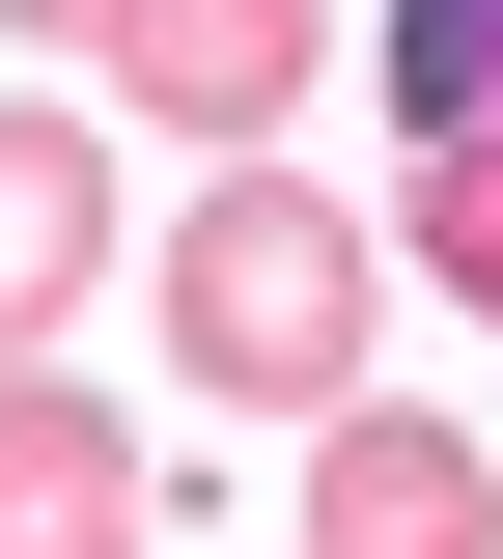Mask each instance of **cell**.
<instances>
[{
    "label": "cell",
    "instance_id": "1",
    "mask_svg": "<svg viewBox=\"0 0 503 559\" xmlns=\"http://www.w3.org/2000/svg\"><path fill=\"white\" fill-rule=\"evenodd\" d=\"M141 308H168V364H196L224 419H336V392H363V336H392V224L308 197L280 140H224L196 224L141 252Z\"/></svg>",
    "mask_w": 503,
    "mask_h": 559
},
{
    "label": "cell",
    "instance_id": "2",
    "mask_svg": "<svg viewBox=\"0 0 503 559\" xmlns=\"http://www.w3.org/2000/svg\"><path fill=\"white\" fill-rule=\"evenodd\" d=\"M308 448V532L280 559H503V476H476V419H420L392 364H363L336 419H280Z\"/></svg>",
    "mask_w": 503,
    "mask_h": 559
},
{
    "label": "cell",
    "instance_id": "3",
    "mask_svg": "<svg viewBox=\"0 0 503 559\" xmlns=\"http://www.w3.org/2000/svg\"><path fill=\"white\" fill-rule=\"evenodd\" d=\"M84 57H112V112H168V140H280L308 84H336V0H84Z\"/></svg>",
    "mask_w": 503,
    "mask_h": 559
},
{
    "label": "cell",
    "instance_id": "4",
    "mask_svg": "<svg viewBox=\"0 0 503 559\" xmlns=\"http://www.w3.org/2000/svg\"><path fill=\"white\" fill-rule=\"evenodd\" d=\"M112 308V112H0V364Z\"/></svg>",
    "mask_w": 503,
    "mask_h": 559
},
{
    "label": "cell",
    "instance_id": "5",
    "mask_svg": "<svg viewBox=\"0 0 503 559\" xmlns=\"http://www.w3.org/2000/svg\"><path fill=\"white\" fill-rule=\"evenodd\" d=\"M168 476H141V419L57 392V364H0V559H141Z\"/></svg>",
    "mask_w": 503,
    "mask_h": 559
},
{
    "label": "cell",
    "instance_id": "6",
    "mask_svg": "<svg viewBox=\"0 0 503 559\" xmlns=\"http://www.w3.org/2000/svg\"><path fill=\"white\" fill-rule=\"evenodd\" d=\"M392 140H503V0H392Z\"/></svg>",
    "mask_w": 503,
    "mask_h": 559
},
{
    "label": "cell",
    "instance_id": "7",
    "mask_svg": "<svg viewBox=\"0 0 503 559\" xmlns=\"http://www.w3.org/2000/svg\"><path fill=\"white\" fill-rule=\"evenodd\" d=\"M392 252H420L447 308L503 336V140H420V197H392Z\"/></svg>",
    "mask_w": 503,
    "mask_h": 559
},
{
    "label": "cell",
    "instance_id": "8",
    "mask_svg": "<svg viewBox=\"0 0 503 559\" xmlns=\"http://www.w3.org/2000/svg\"><path fill=\"white\" fill-rule=\"evenodd\" d=\"M0 28H57V57H84V0H0Z\"/></svg>",
    "mask_w": 503,
    "mask_h": 559
}]
</instances>
